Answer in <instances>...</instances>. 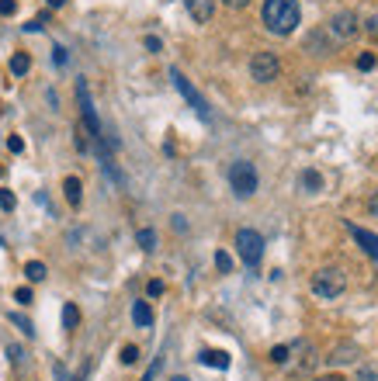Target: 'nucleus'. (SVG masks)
<instances>
[{"mask_svg":"<svg viewBox=\"0 0 378 381\" xmlns=\"http://www.w3.org/2000/svg\"><path fill=\"white\" fill-rule=\"evenodd\" d=\"M174 381H188V378H181V374H177V378H174Z\"/></svg>","mask_w":378,"mask_h":381,"instance_id":"nucleus-39","label":"nucleus"},{"mask_svg":"<svg viewBox=\"0 0 378 381\" xmlns=\"http://www.w3.org/2000/svg\"><path fill=\"white\" fill-rule=\"evenodd\" d=\"M260 21H264V28L271 35L288 38L299 28V21H302V8H299V0H264Z\"/></svg>","mask_w":378,"mask_h":381,"instance_id":"nucleus-1","label":"nucleus"},{"mask_svg":"<svg viewBox=\"0 0 378 381\" xmlns=\"http://www.w3.org/2000/svg\"><path fill=\"white\" fill-rule=\"evenodd\" d=\"M250 77L257 83H275L281 77V60L275 56V52H253V60H250Z\"/></svg>","mask_w":378,"mask_h":381,"instance_id":"nucleus-6","label":"nucleus"},{"mask_svg":"<svg viewBox=\"0 0 378 381\" xmlns=\"http://www.w3.org/2000/svg\"><path fill=\"white\" fill-rule=\"evenodd\" d=\"M364 31H368V35L375 38V45H378V14H371V18L364 21Z\"/></svg>","mask_w":378,"mask_h":381,"instance_id":"nucleus-25","label":"nucleus"},{"mask_svg":"<svg viewBox=\"0 0 378 381\" xmlns=\"http://www.w3.org/2000/svg\"><path fill=\"white\" fill-rule=\"evenodd\" d=\"M45 274H49V270H45V263H42V260H28V263H25V278H28L32 285L45 281Z\"/></svg>","mask_w":378,"mask_h":381,"instance_id":"nucleus-14","label":"nucleus"},{"mask_svg":"<svg viewBox=\"0 0 378 381\" xmlns=\"http://www.w3.org/2000/svg\"><path fill=\"white\" fill-rule=\"evenodd\" d=\"M257 167L253 163H247V159H236L233 167H229V187H233V194L236 198H250L253 191H257Z\"/></svg>","mask_w":378,"mask_h":381,"instance_id":"nucleus-4","label":"nucleus"},{"mask_svg":"<svg viewBox=\"0 0 378 381\" xmlns=\"http://www.w3.org/2000/svg\"><path fill=\"white\" fill-rule=\"evenodd\" d=\"M226 4H229V8H247L250 0H226Z\"/></svg>","mask_w":378,"mask_h":381,"instance_id":"nucleus-36","label":"nucleus"},{"mask_svg":"<svg viewBox=\"0 0 378 381\" xmlns=\"http://www.w3.org/2000/svg\"><path fill=\"white\" fill-rule=\"evenodd\" d=\"M0 177H4V167H0Z\"/></svg>","mask_w":378,"mask_h":381,"instance_id":"nucleus-40","label":"nucleus"},{"mask_svg":"<svg viewBox=\"0 0 378 381\" xmlns=\"http://www.w3.org/2000/svg\"><path fill=\"white\" fill-rule=\"evenodd\" d=\"M136 243H139V250H146V253H153V250H156V233H153V229H139V236H136Z\"/></svg>","mask_w":378,"mask_h":381,"instance_id":"nucleus-19","label":"nucleus"},{"mask_svg":"<svg viewBox=\"0 0 378 381\" xmlns=\"http://www.w3.org/2000/svg\"><path fill=\"white\" fill-rule=\"evenodd\" d=\"M18 11V0H0V14H4V18H11Z\"/></svg>","mask_w":378,"mask_h":381,"instance_id":"nucleus-28","label":"nucleus"},{"mask_svg":"<svg viewBox=\"0 0 378 381\" xmlns=\"http://www.w3.org/2000/svg\"><path fill=\"white\" fill-rule=\"evenodd\" d=\"M171 80H174L177 94H181V97H184V101H188V104L194 107V115H198L201 122H212V111H208V101H205V97L198 94V87H194V83H191V80H188V77H184L181 70H171Z\"/></svg>","mask_w":378,"mask_h":381,"instance_id":"nucleus-5","label":"nucleus"},{"mask_svg":"<svg viewBox=\"0 0 378 381\" xmlns=\"http://www.w3.org/2000/svg\"><path fill=\"white\" fill-rule=\"evenodd\" d=\"M8 319H11L14 326H18V330H21L25 337H35V326H32V319H28V315H21V312H11Z\"/></svg>","mask_w":378,"mask_h":381,"instance_id":"nucleus-18","label":"nucleus"},{"mask_svg":"<svg viewBox=\"0 0 378 381\" xmlns=\"http://www.w3.org/2000/svg\"><path fill=\"white\" fill-rule=\"evenodd\" d=\"M302 191H309V194L323 191V177H319L316 170H305V174H302Z\"/></svg>","mask_w":378,"mask_h":381,"instance_id":"nucleus-17","label":"nucleus"},{"mask_svg":"<svg viewBox=\"0 0 378 381\" xmlns=\"http://www.w3.org/2000/svg\"><path fill=\"white\" fill-rule=\"evenodd\" d=\"M132 322L142 326V330H146V326H153V308H149V302H136V305H132Z\"/></svg>","mask_w":378,"mask_h":381,"instance_id":"nucleus-13","label":"nucleus"},{"mask_svg":"<svg viewBox=\"0 0 378 381\" xmlns=\"http://www.w3.org/2000/svg\"><path fill=\"white\" fill-rule=\"evenodd\" d=\"M319 381H344V378H337V374H330V378H319Z\"/></svg>","mask_w":378,"mask_h":381,"instance_id":"nucleus-38","label":"nucleus"},{"mask_svg":"<svg viewBox=\"0 0 378 381\" xmlns=\"http://www.w3.org/2000/svg\"><path fill=\"white\" fill-rule=\"evenodd\" d=\"M146 49H149V52H160V49H164V42H160L156 35H146Z\"/></svg>","mask_w":378,"mask_h":381,"instance_id":"nucleus-33","label":"nucleus"},{"mask_svg":"<svg viewBox=\"0 0 378 381\" xmlns=\"http://www.w3.org/2000/svg\"><path fill=\"white\" fill-rule=\"evenodd\" d=\"M136 360H139V347H132V343L122 347V364H136Z\"/></svg>","mask_w":378,"mask_h":381,"instance_id":"nucleus-23","label":"nucleus"},{"mask_svg":"<svg viewBox=\"0 0 378 381\" xmlns=\"http://www.w3.org/2000/svg\"><path fill=\"white\" fill-rule=\"evenodd\" d=\"M77 381H84V374H80V378H77Z\"/></svg>","mask_w":378,"mask_h":381,"instance_id":"nucleus-41","label":"nucleus"},{"mask_svg":"<svg viewBox=\"0 0 378 381\" xmlns=\"http://www.w3.org/2000/svg\"><path fill=\"white\" fill-rule=\"evenodd\" d=\"M28 70H32V56H28V52H14V56H11V73L25 77Z\"/></svg>","mask_w":378,"mask_h":381,"instance_id":"nucleus-15","label":"nucleus"},{"mask_svg":"<svg viewBox=\"0 0 378 381\" xmlns=\"http://www.w3.org/2000/svg\"><path fill=\"white\" fill-rule=\"evenodd\" d=\"M198 360H201L205 367H215V371H226V367H229V354H226V350H201Z\"/></svg>","mask_w":378,"mask_h":381,"instance_id":"nucleus-11","label":"nucleus"},{"mask_svg":"<svg viewBox=\"0 0 378 381\" xmlns=\"http://www.w3.org/2000/svg\"><path fill=\"white\" fill-rule=\"evenodd\" d=\"M357 357H361V350H357L354 343H337V347H333V354H330L327 360H330L333 367H340V364H354Z\"/></svg>","mask_w":378,"mask_h":381,"instance_id":"nucleus-10","label":"nucleus"},{"mask_svg":"<svg viewBox=\"0 0 378 381\" xmlns=\"http://www.w3.org/2000/svg\"><path fill=\"white\" fill-rule=\"evenodd\" d=\"M14 298H18L21 305H32V288H18V291H14Z\"/></svg>","mask_w":378,"mask_h":381,"instance_id":"nucleus-31","label":"nucleus"},{"mask_svg":"<svg viewBox=\"0 0 378 381\" xmlns=\"http://www.w3.org/2000/svg\"><path fill=\"white\" fill-rule=\"evenodd\" d=\"M8 149H11V153H21V149H25V139H21V135H11V139H8Z\"/></svg>","mask_w":378,"mask_h":381,"instance_id":"nucleus-30","label":"nucleus"},{"mask_svg":"<svg viewBox=\"0 0 378 381\" xmlns=\"http://www.w3.org/2000/svg\"><path fill=\"white\" fill-rule=\"evenodd\" d=\"M149 298H160V295H164V281H149Z\"/></svg>","mask_w":378,"mask_h":381,"instance_id":"nucleus-32","label":"nucleus"},{"mask_svg":"<svg viewBox=\"0 0 378 381\" xmlns=\"http://www.w3.org/2000/svg\"><path fill=\"white\" fill-rule=\"evenodd\" d=\"M351 236H354V243H357L371 260H378V236H375V233H368V229H361V226H351Z\"/></svg>","mask_w":378,"mask_h":381,"instance_id":"nucleus-9","label":"nucleus"},{"mask_svg":"<svg viewBox=\"0 0 378 381\" xmlns=\"http://www.w3.org/2000/svg\"><path fill=\"white\" fill-rule=\"evenodd\" d=\"M236 253L247 267H257L264 260V236L257 229H240L236 233Z\"/></svg>","mask_w":378,"mask_h":381,"instance_id":"nucleus-7","label":"nucleus"},{"mask_svg":"<svg viewBox=\"0 0 378 381\" xmlns=\"http://www.w3.org/2000/svg\"><path fill=\"white\" fill-rule=\"evenodd\" d=\"M45 25H49V14H38L35 21H28V25H25V31H42Z\"/></svg>","mask_w":378,"mask_h":381,"instance_id":"nucleus-24","label":"nucleus"},{"mask_svg":"<svg viewBox=\"0 0 378 381\" xmlns=\"http://www.w3.org/2000/svg\"><path fill=\"white\" fill-rule=\"evenodd\" d=\"M347 291V274L340 267H319L316 274H312V295H319V298H340Z\"/></svg>","mask_w":378,"mask_h":381,"instance_id":"nucleus-2","label":"nucleus"},{"mask_svg":"<svg viewBox=\"0 0 378 381\" xmlns=\"http://www.w3.org/2000/svg\"><path fill=\"white\" fill-rule=\"evenodd\" d=\"M8 354H11V364H14V367H25V350H21V347L8 343Z\"/></svg>","mask_w":378,"mask_h":381,"instance_id":"nucleus-22","label":"nucleus"},{"mask_svg":"<svg viewBox=\"0 0 378 381\" xmlns=\"http://www.w3.org/2000/svg\"><path fill=\"white\" fill-rule=\"evenodd\" d=\"M160 364H164V360H160V357H156V360H153V367H149V371L142 374V381H153V378H156V371H160Z\"/></svg>","mask_w":378,"mask_h":381,"instance_id":"nucleus-34","label":"nucleus"},{"mask_svg":"<svg viewBox=\"0 0 378 381\" xmlns=\"http://www.w3.org/2000/svg\"><path fill=\"white\" fill-rule=\"evenodd\" d=\"M63 194H66V201H70L73 208H80V201H84V184H80V177H66V181H63Z\"/></svg>","mask_w":378,"mask_h":381,"instance_id":"nucleus-12","label":"nucleus"},{"mask_svg":"<svg viewBox=\"0 0 378 381\" xmlns=\"http://www.w3.org/2000/svg\"><path fill=\"white\" fill-rule=\"evenodd\" d=\"M45 4H49V8H63V4H66V0H45Z\"/></svg>","mask_w":378,"mask_h":381,"instance_id":"nucleus-37","label":"nucleus"},{"mask_svg":"<svg viewBox=\"0 0 378 381\" xmlns=\"http://www.w3.org/2000/svg\"><path fill=\"white\" fill-rule=\"evenodd\" d=\"M375 66V52H361L357 56V70H371Z\"/></svg>","mask_w":378,"mask_h":381,"instance_id":"nucleus-26","label":"nucleus"},{"mask_svg":"<svg viewBox=\"0 0 378 381\" xmlns=\"http://www.w3.org/2000/svg\"><path fill=\"white\" fill-rule=\"evenodd\" d=\"M52 63H56V66H66V49H63V45L52 49Z\"/></svg>","mask_w":378,"mask_h":381,"instance_id":"nucleus-29","label":"nucleus"},{"mask_svg":"<svg viewBox=\"0 0 378 381\" xmlns=\"http://www.w3.org/2000/svg\"><path fill=\"white\" fill-rule=\"evenodd\" d=\"M63 326H66V330H77V326H80V308L73 302L63 305Z\"/></svg>","mask_w":378,"mask_h":381,"instance_id":"nucleus-16","label":"nucleus"},{"mask_svg":"<svg viewBox=\"0 0 378 381\" xmlns=\"http://www.w3.org/2000/svg\"><path fill=\"white\" fill-rule=\"evenodd\" d=\"M271 360L275 364H288V347H275L271 350Z\"/></svg>","mask_w":378,"mask_h":381,"instance_id":"nucleus-27","label":"nucleus"},{"mask_svg":"<svg viewBox=\"0 0 378 381\" xmlns=\"http://www.w3.org/2000/svg\"><path fill=\"white\" fill-rule=\"evenodd\" d=\"M215 4H219V0H184L188 14H191L198 25H208V21L215 18Z\"/></svg>","mask_w":378,"mask_h":381,"instance_id":"nucleus-8","label":"nucleus"},{"mask_svg":"<svg viewBox=\"0 0 378 381\" xmlns=\"http://www.w3.org/2000/svg\"><path fill=\"white\" fill-rule=\"evenodd\" d=\"M215 267H219L223 274H229V270H233V257L226 250H219V253H215Z\"/></svg>","mask_w":378,"mask_h":381,"instance_id":"nucleus-20","label":"nucleus"},{"mask_svg":"<svg viewBox=\"0 0 378 381\" xmlns=\"http://www.w3.org/2000/svg\"><path fill=\"white\" fill-rule=\"evenodd\" d=\"M368 211H371V215H375V219H378V191L371 194V201H368Z\"/></svg>","mask_w":378,"mask_h":381,"instance_id":"nucleus-35","label":"nucleus"},{"mask_svg":"<svg viewBox=\"0 0 378 381\" xmlns=\"http://www.w3.org/2000/svg\"><path fill=\"white\" fill-rule=\"evenodd\" d=\"M357 31H361V25H357V14H354V11H337V14L330 18V25L323 28V35H330V45H333V49L344 45V42H351Z\"/></svg>","mask_w":378,"mask_h":381,"instance_id":"nucleus-3","label":"nucleus"},{"mask_svg":"<svg viewBox=\"0 0 378 381\" xmlns=\"http://www.w3.org/2000/svg\"><path fill=\"white\" fill-rule=\"evenodd\" d=\"M14 205H18V198H14L11 191L0 187V208H4V211H14Z\"/></svg>","mask_w":378,"mask_h":381,"instance_id":"nucleus-21","label":"nucleus"}]
</instances>
